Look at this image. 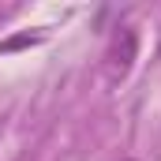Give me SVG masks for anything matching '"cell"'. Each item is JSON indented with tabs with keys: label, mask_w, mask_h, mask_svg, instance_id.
Here are the masks:
<instances>
[{
	"label": "cell",
	"mask_w": 161,
	"mask_h": 161,
	"mask_svg": "<svg viewBox=\"0 0 161 161\" xmlns=\"http://www.w3.org/2000/svg\"><path fill=\"white\" fill-rule=\"evenodd\" d=\"M135 53H139V34L131 30V26H116V34H113V45H109V79L116 82L124 79L127 71H131V64H135Z\"/></svg>",
	"instance_id": "obj_1"
},
{
	"label": "cell",
	"mask_w": 161,
	"mask_h": 161,
	"mask_svg": "<svg viewBox=\"0 0 161 161\" xmlns=\"http://www.w3.org/2000/svg\"><path fill=\"white\" fill-rule=\"evenodd\" d=\"M41 34H19V38H8L0 41V53H15V49H26V45H38Z\"/></svg>",
	"instance_id": "obj_2"
}]
</instances>
